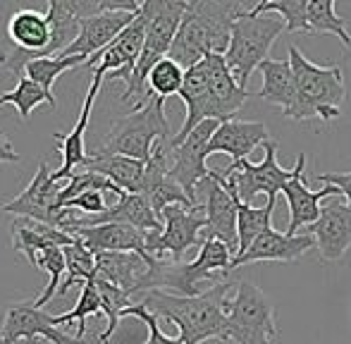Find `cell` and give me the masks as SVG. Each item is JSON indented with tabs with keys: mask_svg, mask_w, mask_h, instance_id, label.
Listing matches in <instances>:
<instances>
[{
	"mask_svg": "<svg viewBox=\"0 0 351 344\" xmlns=\"http://www.w3.org/2000/svg\"><path fill=\"white\" fill-rule=\"evenodd\" d=\"M237 289L232 282L213 284L196 297H177L153 289L143 297V306L156 318L175 323L184 344H204L208 340L230 342L227 330V294Z\"/></svg>",
	"mask_w": 351,
	"mask_h": 344,
	"instance_id": "1",
	"label": "cell"
},
{
	"mask_svg": "<svg viewBox=\"0 0 351 344\" xmlns=\"http://www.w3.org/2000/svg\"><path fill=\"white\" fill-rule=\"evenodd\" d=\"M244 12L246 8L239 0H191L167 58L184 70H191L208 53L225 56L230 48L232 24Z\"/></svg>",
	"mask_w": 351,
	"mask_h": 344,
	"instance_id": "2",
	"label": "cell"
},
{
	"mask_svg": "<svg viewBox=\"0 0 351 344\" xmlns=\"http://www.w3.org/2000/svg\"><path fill=\"white\" fill-rule=\"evenodd\" d=\"M186 8L189 3L184 0H146L141 3V14L146 19V43H143L141 58L130 82L125 84V91H122V101L130 103L132 110H139L151 98L148 75L162 58L170 56Z\"/></svg>",
	"mask_w": 351,
	"mask_h": 344,
	"instance_id": "3",
	"label": "cell"
},
{
	"mask_svg": "<svg viewBox=\"0 0 351 344\" xmlns=\"http://www.w3.org/2000/svg\"><path fill=\"white\" fill-rule=\"evenodd\" d=\"M287 53H289L291 72H294L296 91H299V103H296L291 120H315V117L323 122L337 120L339 108L347 98L342 67L315 65L291 43Z\"/></svg>",
	"mask_w": 351,
	"mask_h": 344,
	"instance_id": "4",
	"label": "cell"
},
{
	"mask_svg": "<svg viewBox=\"0 0 351 344\" xmlns=\"http://www.w3.org/2000/svg\"><path fill=\"white\" fill-rule=\"evenodd\" d=\"M232 258L227 244L220 239H206L199 249V256L191 263H167V260H156L151 265V273L146 278V294L153 289L170 292L177 297H196L199 284L204 280L220 284V278L232 273Z\"/></svg>",
	"mask_w": 351,
	"mask_h": 344,
	"instance_id": "5",
	"label": "cell"
},
{
	"mask_svg": "<svg viewBox=\"0 0 351 344\" xmlns=\"http://www.w3.org/2000/svg\"><path fill=\"white\" fill-rule=\"evenodd\" d=\"M170 134L172 132L165 117V101L151 96L146 106L120 117L110 127V134L101 149L108 153L127 156V158L148 163L158 144H172Z\"/></svg>",
	"mask_w": 351,
	"mask_h": 344,
	"instance_id": "6",
	"label": "cell"
},
{
	"mask_svg": "<svg viewBox=\"0 0 351 344\" xmlns=\"http://www.w3.org/2000/svg\"><path fill=\"white\" fill-rule=\"evenodd\" d=\"M287 29L285 19L280 14H251L246 10L232 24L230 48L225 53V62L232 70L234 79L241 88L249 84L254 70H258L261 62L268 60V53L273 48L275 38Z\"/></svg>",
	"mask_w": 351,
	"mask_h": 344,
	"instance_id": "7",
	"label": "cell"
},
{
	"mask_svg": "<svg viewBox=\"0 0 351 344\" xmlns=\"http://www.w3.org/2000/svg\"><path fill=\"white\" fill-rule=\"evenodd\" d=\"M227 330L237 344H278L275 304L251 280L237 282L234 299L227 302Z\"/></svg>",
	"mask_w": 351,
	"mask_h": 344,
	"instance_id": "8",
	"label": "cell"
},
{
	"mask_svg": "<svg viewBox=\"0 0 351 344\" xmlns=\"http://www.w3.org/2000/svg\"><path fill=\"white\" fill-rule=\"evenodd\" d=\"M265 156L261 163H251L249 158L232 163L222 170H213V175L225 184L232 199L249 204L256 194H265L268 199H278L280 191H285L287 182L294 177V170H285L278 163V141L268 139L263 144Z\"/></svg>",
	"mask_w": 351,
	"mask_h": 344,
	"instance_id": "9",
	"label": "cell"
},
{
	"mask_svg": "<svg viewBox=\"0 0 351 344\" xmlns=\"http://www.w3.org/2000/svg\"><path fill=\"white\" fill-rule=\"evenodd\" d=\"M160 220L162 232H148L146 237L148 254L156 260H165V256H170L172 263H182V256L189 249L206 242V239H201V234L208 228L204 204H199L196 208L167 206L162 210Z\"/></svg>",
	"mask_w": 351,
	"mask_h": 344,
	"instance_id": "10",
	"label": "cell"
},
{
	"mask_svg": "<svg viewBox=\"0 0 351 344\" xmlns=\"http://www.w3.org/2000/svg\"><path fill=\"white\" fill-rule=\"evenodd\" d=\"M220 127V122L215 120H206L182 141L180 146H172V165H170V175L175 177L177 184L184 189V194L199 206L196 201V191L199 184L204 180L210 177V168L206 165L208 158V144L215 134V130Z\"/></svg>",
	"mask_w": 351,
	"mask_h": 344,
	"instance_id": "11",
	"label": "cell"
},
{
	"mask_svg": "<svg viewBox=\"0 0 351 344\" xmlns=\"http://www.w3.org/2000/svg\"><path fill=\"white\" fill-rule=\"evenodd\" d=\"M19 340H48L51 344H86V337H72L58 325L56 316L36 308L32 302H19L8 308L0 325V344H14Z\"/></svg>",
	"mask_w": 351,
	"mask_h": 344,
	"instance_id": "12",
	"label": "cell"
},
{
	"mask_svg": "<svg viewBox=\"0 0 351 344\" xmlns=\"http://www.w3.org/2000/svg\"><path fill=\"white\" fill-rule=\"evenodd\" d=\"M143 43H146V19L139 10L134 22L110 46L88 58L86 65H82L79 70H93V77H103V79L110 75V79H122L127 84L141 58Z\"/></svg>",
	"mask_w": 351,
	"mask_h": 344,
	"instance_id": "13",
	"label": "cell"
},
{
	"mask_svg": "<svg viewBox=\"0 0 351 344\" xmlns=\"http://www.w3.org/2000/svg\"><path fill=\"white\" fill-rule=\"evenodd\" d=\"M58 182L51 180V168L46 163L38 165L34 180L29 186L17 196V199L3 204L5 213L22 215L27 220H36V223H46L58 228V213H60V189Z\"/></svg>",
	"mask_w": 351,
	"mask_h": 344,
	"instance_id": "14",
	"label": "cell"
},
{
	"mask_svg": "<svg viewBox=\"0 0 351 344\" xmlns=\"http://www.w3.org/2000/svg\"><path fill=\"white\" fill-rule=\"evenodd\" d=\"M304 170L306 156L299 153L294 165V177L287 182L285 191H282L287 196V204H289V228H287V234H299L301 228H311L320 218V210H323L320 208V201L328 199V196H339V189L332 184H325L323 189L311 191L306 186Z\"/></svg>",
	"mask_w": 351,
	"mask_h": 344,
	"instance_id": "15",
	"label": "cell"
},
{
	"mask_svg": "<svg viewBox=\"0 0 351 344\" xmlns=\"http://www.w3.org/2000/svg\"><path fill=\"white\" fill-rule=\"evenodd\" d=\"M139 10H136V12H132V10H112V12H103V14H96V17L82 19V22H79L77 41H74L65 53H60V56L91 58V56H96V53H101L103 48L110 46V43L134 22Z\"/></svg>",
	"mask_w": 351,
	"mask_h": 344,
	"instance_id": "16",
	"label": "cell"
},
{
	"mask_svg": "<svg viewBox=\"0 0 351 344\" xmlns=\"http://www.w3.org/2000/svg\"><path fill=\"white\" fill-rule=\"evenodd\" d=\"M199 191L206 194V239H220L237 256V201L213 172L199 184Z\"/></svg>",
	"mask_w": 351,
	"mask_h": 344,
	"instance_id": "17",
	"label": "cell"
},
{
	"mask_svg": "<svg viewBox=\"0 0 351 344\" xmlns=\"http://www.w3.org/2000/svg\"><path fill=\"white\" fill-rule=\"evenodd\" d=\"M72 237H77L84 247L91 254H106V251H134L153 263L151 254H148L146 237L148 232L132 228V225H120V223H106L96 225V228H74L70 230Z\"/></svg>",
	"mask_w": 351,
	"mask_h": 344,
	"instance_id": "18",
	"label": "cell"
},
{
	"mask_svg": "<svg viewBox=\"0 0 351 344\" xmlns=\"http://www.w3.org/2000/svg\"><path fill=\"white\" fill-rule=\"evenodd\" d=\"M167 149H170V144L156 146L151 160L146 163V180H143V191H141V194L148 199V204L153 206V210L158 213V218H160L162 210H165L167 206H186V208H196L194 201L184 194V189H182V186L175 182V177L170 175Z\"/></svg>",
	"mask_w": 351,
	"mask_h": 344,
	"instance_id": "19",
	"label": "cell"
},
{
	"mask_svg": "<svg viewBox=\"0 0 351 344\" xmlns=\"http://www.w3.org/2000/svg\"><path fill=\"white\" fill-rule=\"evenodd\" d=\"M304 234H313L323 260H339L351 249V210L347 204L335 201L320 210V218Z\"/></svg>",
	"mask_w": 351,
	"mask_h": 344,
	"instance_id": "20",
	"label": "cell"
},
{
	"mask_svg": "<svg viewBox=\"0 0 351 344\" xmlns=\"http://www.w3.org/2000/svg\"><path fill=\"white\" fill-rule=\"evenodd\" d=\"M204 62H206V70H208V93L213 103V117L220 125L227 120H234V112L244 106V101L249 98V91L241 88L239 82L234 79V75L227 67L222 53H208L204 58Z\"/></svg>",
	"mask_w": 351,
	"mask_h": 344,
	"instance_id": "21",
	"label": "cell"
},
{
	"mask_svg": "<svg viewBox=\"0 0 351 344\" xmlns=\"http://www.w3.org/2000/svg\"><path fill=\"white\" fill-rule=\"evenodd\" d=\"M315 247L313 234H287L278 232L270 228L254 242V247L244 254V256L232 258V268H241V265L258 263V260H278V263H291V260L301 258L306 251Z\"/></svg>",
	"mask_w": 351,
	"mask_h": 344,
	"instance_id": "22",
	"label": "cell"
},
{
	"mask_svg": "<svg viewBox=\"0 0 351 344\" xmlns=\"http://www.w3.org/2000/svg\"><path fill=\"white\" fill-rule=\"evenodd\" d=\"M156 263V260H153ZM146 258L134 251H106L96 254L98 278L120 287L122 292L139 294L146 292V278L151 273V265Z\"/></svg>",
	"mask_w": 351,
	"mask_h": 344,
	"instance_id": "23",
	"label": "cell"
},
{
	"mask_svg": "<svg viewBox=\"0 0 351 344\" xmlns=\"http://www.w3.org/2000/svg\"><path fill=\"white\" fill-rule=\"evenodd\" d=\"M270 139L268 127L263 122H249V120H227L213 134L208 144V156L213 153H227L232 163L246 160V156L254 153L261 144Z\"/></svg>",
	"mask_w": 351,
	"mask_h": 344,
	"instance_id": "24",
	"label": "cell"
},
{
	"mask_svg": "<svg viewBox=\"0 0 351 344\" xmlns=\"http://www.w3.org/2000/svg\"><path fill=\"white\" fill-rule=\"evenodd\" d=\"M101 86H103V77H93L91 88H88L86 98H84L82 112H79V120H77V125H74V130L67 132V134H62V132L53 134L56 141H60V153H62V165L56 172H51L53 182H60V180L72 177L74 172L84 165V160L88 158L86 144H84V132H86L88 120H91L93 103H96V96H98V91H101Z\"/></svg>",
	"mask_w": 351,
	"mask_h": 344,
	"instance_id": "25",
	"label": "cell"
},
{
	"mask_svg": "<svg viewBox=\"0 0 351 344\" xmlns=\"http://www.w3.org/2000/svg\"><path fill=\"white\" fill-rule=\"evenodd\" d=\"M82 170H91V172H98V175L108 177L112 184L120 186V189L127 191V194H141L143 191L146 163H141V160L96 149L88 153L86 160H84Z\"/></svg>",
	"mask_w": 351,
	"mask_h": 344,
	"instance_id": "26",
	"label": "cell"
},
{
	"mask_svg": "<svg viewBox=\"0 0 351 344\" xmlns=\"http://www.w3.org/2000/svg\"><path fill=\"white\" fill-rule=\"evenodd\" d=\"M261 77H263V86L256 96L261 101L270 103V106L282 108V115L289 117L294 115L296 103H299V91H296V79L291 72V62L287 60H273L268 58L265 62H261L258 67Z\"/></svg>",
	"mask_w": 351,
	"mask_h": 344,
	"instance_id": "27",
	"label": "cell"
},
{
	"mask_svg": "<svg viewBox=\"0 0 351 344\" xmlns=\"http://www.w3.org/2000/svg\"><path fill=\"white\" fill-rule=\"evenodd\" d=\"M12 244L14 251L27 256L29 263H32L38 251H43L48 247H70V244H74V237L53 228V225L22 218L17 223H12Z\"/></svg>",
	"mask_w": 351,
	"mask_h": 344,
	"instance_id": "28",
	"label": "cell"
},
{
	"mask_svg": "<svg viewBox=\"0 0 351 344\" xmlns=\"http://www.w3.org/2000/svg\"><path fill=\"white\" fill-rule=\"evenodd\" d=\"M275 204H278V199H268L263 208H254V206L237 201V256H244L254 247L256 239L273 228Z\"/></svg>",
	"mask_w": 351,
	"mask_h": 344,
	"instance_id": "29",
	"label": "cell"
},
{
	"mask_svg": "<svg viewBox=\"0 0 351 344\" xmlns=\"http://www.w3.org/2000/svg\"><path fill=\"white\" fill-rule=\"evenodd\" d=\"M349 19L335 12V0H306L304 8V34H335L347 48H351Z\"/></svg>",
	"mask_w": 351,
	"mask_h": 344,
	"instance_id": "30",
	"label": "cell"
},
{
	"mask_svg": "<svg viewBox=\"0 0 351 344\" xmlns=\"http://www.w3.org/2000/svg\"><path fill=\"white\" fill-rule=\"evenodd\" d=\"M8 103L17 108L19 117H22L24 122L32 120V112L36 110L38 106H43V103H48V106H53V108L58 106L56 93H51L43 86H38L36 82H32L27 75L19 77L17 86H14L12 91L0 93V106H8Z\"/></svg>",
	"mask_w": 351,
	"mask_h": 344,
	"instance_id": "31",
	"label": "cell"
},
{
	"mask_svg": "<svg viewBox=\"0 0 351 344\" xmlns=\"http://www.w3.org/2000/svg\"><path fill=\"white\" fill-rule=\"evenodd\" d=\"M88 58L84 56H53V58H38V60L27 62L24 75L32 82H36L38 86H43L46 91L53 93V84L60 79V75L70 70H79L82 65H86Z\"/></svg>",
	"mask_w": 351,
	"mask_h": 344,
	"instance_id": "32",
	"label": "cell"
},
{
	"mask_svg": "<svg viewBox=\"0 0 351 344\" xmlns=\"http://www.w3.org/2000/svg\"><path fill=\"white\" fill-rule=\"evenodd\" d=\"M96 287H98V294H101L103 313H106V318H108L106 330L98 335V344H108L110 337L117 332V328H120V321L125 318V311L130 306H134V304H132L130 294L122 292V289L115 287V284L106 282V280L96 278Z\"/></svg>",
	"mask_w": 351,
	"mask_h": 344,
	"instance_id": "33",
	"label": "cell"
},
{
	"mask_svg": "<svg viewBox=\"0 0 351 344\" xmlns=\"http://www.w3.org/2000/svg\"><path fill=\"white\" fill-rule=\"evenodd\" d=\"M65 263H67V280L58 289V297H65L72 284L91 282V280L98 278L96 254L88 251L77 237H74V244L65 247Z\"/></svg>",
	"mask_w": 351,
	"mask_h": 344,
	"instance_id": "34",
	"label": "cell"
},
{
	"mask_svg": "<svg viewBox=\"0 0 351 344\" xmlns=\"http://www.w3.org/2000/svg\"><path fill=\"white\" fill-rule=\"evenodd\" d=\"M98 313H103L101 294H98L96 280H91V282H82V292H79L77 306H74L70 313L56 316V321H58V325H60V328L70 325V323L74 321V323H77V337H79V340H84V337H86V318L88 316H98Z\"/></svg>",
	"mask_w": 351,
	"mask_h": 344,
	"instance_id": "35",
	"label": "cell"
},
{
	"mask_svg": "<svg viewBox=\"0 0 351 344\" xmlns=\"http://www.w3.org/2000/svg\"><path fill=\"white\" fill-rule=\"evenodd\" d=\"M184 67H180L170 58H162L148 75V91H151V96H158L162 101H167L175 93L180 96L182 86H184Z\"/></svg>",
	"mask_w": 351,
	"mask_h": 344,
	"instance_id": "36",
	"label": "cell"
},
{
	"mask_svg": "<svg viewBox=\"0 0 351 344\" xmlns=\"http://www.w3.org/2000/svg\"><path fill=\"white\" fill-rule=\"evenodd\" d=\"M127 316L136 318V321H141L143 325H146L148 337L143 342H139V344H184V342L180 340V335H177V337H167L165 332L160 330V325H158V318L153 316V313L148 311L143 304H134V306H130L125 311V318Z\"/></svg>",
	"mask_w": 351,
	"mask_h": 344,
	"instance_id": "37",
	"label": "cell"
},
{
	"mask_svg": "<svg viewBox=\"0 0 351 344\" xmlns=\"http://www.w3.org/2000/svg\"><path fill=\"white\" fill-rule=\"evenodd\" d=\"M65 208L67 210L77 208V210H82L84 215H101L108 206H106V199H103V191H84V194L67 201Z\"/></svg>",
	"mask_w": 351,
	"mask_h": 344,
	"instance_id": "38",
	"label": "cell"
},
{
	"mask_svg": "<svg viewBox=\"0 0 351 344\" xmlns=\"http://www.w3.org/2000/svg\"><path fill=\"white\" fill-rule=\"evenodd\" d=\"M318 182L337 186L339 194L347 196V206L351 210V172H330V175H318Z\"/></svg>",
	"mask_w": 351,
	"mask_h": 344,
	"instance_id": "39",
	"label": "cell"
},
{
	"mask_svg": "<svg viewBox=\"0 0 351 344\" xmlns=\"http://www.w3.org/2000/svg\"><path fill=\"white\" fill-rule=\"evenodd\" d=\"M0 163H19V153L14 151V146L5 139L3 130H0Z\"/></svg>",
	"mask_w": 351,
	"mask_h": 344,
	"instance_id": "40",
	"label": "cell"
},
{
	"mask_svg": "<svg viewBox=\"0 0 351 344\" xmlns=\"http://www.w3.org/2000/svg\"><path fill=\"white\" fill-rule=\"evenodd\" d=\"M14 344H51V342H48V340H19Z\"/></svg>",
	"mask_w": 351,
	"mask_h": 344,
	"instance_id": "41",
	"label": "cell"
}]
</instances>
